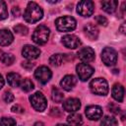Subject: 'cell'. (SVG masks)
Masks as SVG:
<instances>
[{
  "label": "cell",
  "instance_id": "obj_9",
  "mask_svg": "<svg viewBox=\"0 0 126 126\" xmlns=\"http://www.w3.org/2000/svg\"><path fill=\"white\" fill-rule=\"evenodd\" d=\"M51 76H52V73L50 69L46 66H40L34 72L35 79L41 84H46L51 79Z\"/></svg>",
  "mask_w": 126,
  "mask_h": 126
},
{
  "label": "cell",
  "instance_id": "obj_37",
  "mask_svg": "<svg viewBox=\"0 0 126 126\" xmlns=\"http://www.w3.org/2000/svg\"><path fill=\"white\" fill-rule=\"evenodd\" d=\"M56 126H69V125H67V124H57Z\"/></svg>",
  "mask_w": 126,
  "mask_h": 126
},
{
  "label": "cell",
  "instance_id": "obj_11",
  "mask_svg": "<svg viewBox=\"0 0 126 126\" xmlns=\"http://www.w3.org/2000/svg\"><path fill=\"white\" fill-rule=\"evenodd\" d=\"M62 43L67 48L75 49L81 45V40L78 36L74 34H66L62 37Z\"/></svg>",
  "mask_w": 126,
  "mask_h": 126
},
{
  "label": "cell",
  "instance_id": "obj_8",
  "mask_svg": "<svg viewBox=\"0 0 126 126\" xmlns=\"http://www.w3.org/2000/svg\"><path fill=\"white\" fill-rule=\"evenodd\" d=\"M101 60L106 66H113L117 61V52L111 47H105L101 52Z\"/></svg>",
  "mask_w": 126,
  "mask_h": 126
},
{
  "label": "cell",
  "instance_id": "obj_6",
  "mask_svg": "<svg viewBox=\"0 0 126 126\" xmlns=\"http://www.w3.org/2000/svg\"><path fill=\"white\" fill-rule=\"evenodd\" d=\"M94 11V4L93 1L84 0L79 2L77 5V13L83 17L92 16Z\"/></svg>",
  "mask_w": 126,
  "mask_h": 126
},
{
  "label": "cell",
  "instance_id": "obj_3",
  "mask_svg": "<svg viewBox=\"0 0 126 126\" xmlns=\"http://www.w3.org/2000/svg\"><path fill=\"white\" fill-rule=\"evenodd\" d=\"M91 92L97 95H106L109 88L107 82L103 78H95L91 81L90 83Z\"/></svg>",
  "mask_w": 126,
  "mask_h": 126
},
{
  "label": "cell",
  "instance_id": "obj_35",
  "mask_svg": "<svg viewBox=\"0 0 126 126\" xmlns=\"http://www.w3.org/2000/svg\"><path fill=\"white\" fill-rule=\"evenodd\" d=\"M12 13L14 16H19L20 15V8L19 7H13L12 8Z\"/></svg>",
  "mask_w": 126,
  "mask_h": 126
},
{
  "label": "cell",
  "instance_id": "obj_26",
  "mask_svg": "<svg viewBox=\"0 0 126 126\" xmlns=\"http://www.w3.org/2000/svg\"><path fill=\"white\" fill-rule=\"evenodd\" d=\"M0 60L5 65H11L15 61V57L11 53H2L0 55Z\"/></svg>",
  "mask_w": 126,
  "mask_h": 126
},
{
  "label": "cell",
  "instance_id": "obj_28",
  "mask_svg": "<svg viewBox=\"0 0 126 126\" xmlns=\"http://www.w3.org/2000/svg\"><path fill=\"white\" fill-rule=\"evenodd\" d=\"M8 18V10L6 3L2 0H0V20H5Z\"/></svg>",
  "mask_w": 126,
  "mask_h": 126
},
{
  "label": "cell",
  "instance_id": "obj_31",
  "mask_svg": "<svg viewBox=\"0 0 126 126\" xmlns=\"http://www.w3.org/2000/svg\"><path fill=\"white\" fill-rule=\"evenodd\" d=\"M95 22H96L98 25H100V26H103V27L107 26V20H106V18L103 17V16H100V15L96 16V17H95Z\"/></svg>",
  "mask_w": 126,
  "mask_h": 126
},
{
  "label": "cell",
  "instance_id": "obj_10",
  "mask_svg": "<svg viewBox=\"0 0 126 126\" xmlns=\"http://www.w3.org/2000/svg\"><path fill=\"white\" fill-rule=\"evenodd\" d=\"M85 113L90 120H98L102 116V109L98 105H89L86 107Z\"/></svg>",
  "mask_w": 126,
  "mask_h": 126
},
{
  "label": "cell",
  "instance_id": "obj_19",
  "mask_svg": "<svg viewBox=\"0 0 126 126\" xmlns=\"http://www.w3.org/2000/svg\"><path fill=\"white\" fill-rule=\"evenodd\" d=\"M7 82L11 87L16 88V87H19L21 85L22 78L18 73H13L12 72V73L7 74Z\"/></svg>",
  "mask_w": 126,
  "mask_h": 126
},
{
  "label": "cell",
  "instance_id": "obj_32",
  "mask_svg": "<svg viewBox=\"0 0 126 126\" xmlns=\"http://www.w3.org/2000/svg\"><path fill=\"white\" fill-rule=\"evenodd\" d=\"M108 108H109V110H110L111 112H113L114 114H118V113L120 112V108H119L118 105H116V104L110 103V104L108 105Z\"/></svg>",
  "mask_w": 126,
  "mask_h": 126
},
{
  "label": "cell",
  "instance_id": "obj_4",
  "mask_svg": "<svg viewBox=\"0 0 126 126\" xmlns=\"http://www.w3.org/2000/svg\"><path fill=\"white\" fill-rule=\"evenodd\" d=\"M49 29L45 26H38L34 31L32 35V38L33 40V42H35L38 45H42L44 43L47 42L48 37H49Z\"/></svg>",
  "mask_w": 126,
  "mask_h": 126
},
{
  "label": "cell",
  "instance_id": "obj_12",
  "mask_svg": "<svg viewBox=\"0 0 126 126\" xmlns=\"http://www.w3.org/2000/svg\"><path fill=\"white\" fill-rule=\"evenodd\" d=\"M22 55L28 59V60H32V59H36L39 55H40V50L39 48L32 46V45H25L23 47L22 50Z\"/></svg>",
  "mask_w": 126,
  "mask_h": 126
},
{
  "label": "cell",
  "instance_id": "obj_29",
  "mask_svg": "<svg viewBox=\"0 0 126 126\" xmlns=\"http://www.w3.org/2000/svg\"><path fill=\"white\" fill-rule=\"evenodd\" d=\"M14 31L19 33V34H22V35H26L28 33V28L24 25H17L14 27Z\"/></svg>",
  "mask_w": 126,
  "mask_h": 126
},
{
  "label": "cell",
  "instance_id": "obj_1",
  "mask_svg": "<svg viewBox=\"0 0 126 126\" xmlns=\"http://www.w3.org/2000/svg\"><path fill=\"white\" fill-rule=\"evenodd\" d=\"M43 11L35 2H29L24 13V19L27 23L34 24L42 19Z\"/></svg>",
  "mask_w": 126,
  "mask_h": 126
},
{
  "label": "cell",
  "instance_id": "obj_34",
  "mask_svg": "<svg viewBox=\"0 0 126 126\" xmlns=\"http://www.w3.org/2000/svg\"><path fill=\"white\" fill-rule=\"evenodd\" d=\"M22 66H23L24 68H26L27 70H30V69H32V68L33 67V64H32V63L29 62V61H26V62H23Z\"/></svg>",
  "mask_w": 126,
  "mask_h": 126
},
{
  "label": "cell",
  "instance_id": "obj_38",
  "mask_svg": "<svg viewBox=\"0 0 126 126\" xmlns=\"http://www.w3.org/2000/svg\"><path fill=\"white\" fill-rule=\"evenodd\" d=\"M121 31H122V32H123V33L125 32H124V25H123V26L121 27Z\"/></svg>",
  "mask_w": 126,
  "mask_h": 126
},
{
  "label": "cell",
  "instance_id": "obj_18",
  "mask_svg": "<svg viewBox=\"0 0 126 126\" xmlns=\"http://www.w3.org/2000/svg\"><path fill=\"white\" fill-rule=\"evenodd\" d=\"M84 32H85L86 35H87L90 39H92V40H95V39L97 38V36H98V30H97V28H96L94 25H93V24H88V25H86V26L84 27Z\"/></svg>",
  "mask_w": 126,
  "mask_h": 126
},
{
  "label": "cell",
  "instance_id": "obj_33",
  "mask_svg": "<svg viewBox=\"0 0 126 126\" xmlns=\"http://www.w3.org/2000/svg\"><path fill=\"white\" fill-rule=\"evenodd\" d=\"M12 112H15V113H23L24 112V108L22 106H20L19 104H16V105H13L12 108H11Z\"/></svg>",
  "mask_w": 126,
  "mask_h": 126
},
{
  "label": "cell",
  "instance_id": "obj_16",
  "mask_svg": "<svg viewBox=\"0 0 126 126\" xmlns=\"http://www.w3.org/2000/svg\"><path fill=\"white\" fill-rule=\"evenodd\" d=\"M13 40H14V36L9 30H6V29L0 30V45L1 46H7L11 44Z\"/></svg>",
  "mask_w": 126,
  "mask_h": 126
},
{
  "label": "cell",
  "instance_id": "obj_14",
  "mask_svg": "<svg viewBox=\"0 0 126 126\" xmlns=\"http://www.w3.org/2000/svg\"><path fill=\"white\" fill-rule=\"evenodd\" d=\"M94 50L92 47H83L78 51V57L83 62H91L94 59Z\"/></svg>",
  "mask_w": 126,
  "mask_h": 126
},
{
  "label": "cell",
  "instance_id": "obj_15",
  "mask_svg": "<svg viewBox=\"0 0 126 126\" xmlns=\"http://www.w3.org/2000/svg\"><path fill=\"white\" fill-rule=\"evenodd\" d=\"M76 83H77V79H76V77L74 75H66L60 81V86H61V88L63 90L69 92L74 88Z\"/></svg>",
  "mask_w": 126,
  "mask_h": 126
},
{
  "label": "cell",
  "instance_id": "obj_36",
  "mask_svg": "<svg viewBox=\"0 0 126 126\" xmlns=\"http://www.w3.org/2000/svg\"><path fill=\"white\" fill-rule=\"evenodd\" d=\"M4 79H3V77H2V75H0V89H2L3 88V86H4Z\"/></svg>",
  "mask_w": 126,
  "mask_h": 126
},
{
  "label": "cell",
  "instance_id": "obj_20",
  "mask_svg": "<svg viewBox=\"0 0 126 126\" xmlns=\"http://www.w3.org/2000/svg\"><path fill=\"white\" fill-rule=\"evenodd\" d=\"M118 2L115 0H106V1H101V6L103 11H105L106 13H114L116 11Z\"/></svg>",
  "mask_w": 126,
  "mask_h": 126
},
{
  "label": "cell",
  "instance_id": "obj_30",
  "mask_svg": "<svg viewBox=\"0 0 126 126\" xmlns=\"http://www.w3.org/2000/svg\"><path fill=\"white\" fill-rule=\"evenodd\" d=\"M3 99H4V101L5 102H7V103H10V102H12L13 100H14V94L11 93V92H5L4 93V94H3Z\"/></svg>",
  "mask_w": 126,
  "mask_h": 126
},
{
  "label": "cell",
  "instance_id": "obj_13",
  "mask_svg": "<svg viewBox=\"0 0 126 126\" xmlns=\"http://www.w3.org/2000/svg\"><path fill=\"white\" fill-rule=\"evenodd\" d=\"M81 107V101L76 97H69L63 102V108L67 112H75Z\"/></svg>",
  "mask_w": 126,
  "mask_h": 126
},
{
  "label": "cell",
  "instance_id": "obj_23",
  "mask_svg": "<svg viewBox=\"0 0 126 126\" xmlns=\"http://www.w3.org/2000/svg\"><path fill=\"white\" fill-rule=\"evenodd\" d=\"M51 98L54 102H62L64 98V94L57 88H53L51 91Z\"/></svg>",
  "mask_w": 126,
  "mask_h": 126
},
{
  "label": "cell",
  "instance_id": "obj_24",
  "mask_svg": "<svg viewBox=\"0 0 126 126\" xmlns=\"http://www.w3.org/2000/svg\"><path fill=\"white\" fill-rule=\"evenodd\" d=\"M20 87H21L22 91H24V92H26V93L31 92V91L33 90V88H34L33 83H32L30 79H24V80L22 81Z\"/></svg>",
  "mask_w": 126,
  "mask_h": 126
},
{
  "label": "cell",
  "instance_id": "obj_27",
  "mask_svg": "<svg viewBox=\"0 0 126 126\" xmlns=\"http://www.w3.org/2000/svg\"><path fill=\"white\" fill-rule=\"evenodd\" d=\"M16 120L11 117H2L0 118V126H15Z\"/></svg>",
  "mask_w": 126,
  "mask_h": 126
},
{
  "label": "cell",
  "instance_id": "obj_7",
  "mask_svg": "<svg viewBox=\"0 0 126 126\" xmlns=\"http://www.w3.org/2000/svg\"><path fill=\"white\" fill-rule=\"evenodd\" d=\"M76 71H77L79 79L81 81H83V82H85L88 79H90V77L94 72V68L91 65L87 64V63H79L77 65V67H76Z\"/></svg>",
  "mask_w": 126,
  "mask_h": 126
},
{
  "label": "cell",
  "instance_id": "obj_21",
  "mask_svg": "<svg viewBox=\"0 0 126 126\" xmlns=\"http://www.w3.org/2000/svg\"><path fill=\"white\" fill-rule=\"evenodd\" d=\"M67 122L72 125V126H80L83 124V118H82V115L79 114V113H75L73 112L72 114H70L68 117H67Z\"/></svg>",
  "mask_w": 126,
  "mask_h": 126
},
{
  "label": "cell",
  "instance_id": "obj_17",
  "mask_svg": "<svg viewBox=\"0 0 126 126\" xmlns=\"http://www.w3.org/2000/svg\"><path fill=\"white\" fill-rule=\"evenodd\" d=\"M111 94H112V97L118 101V102H121L123 101V97H124V88L121 84H115L113 87H112V90H111Z\"/></svg>",
  "mask_w": 126,
  "mask_h": 126
},
{
  "label": "cell",
  "instance_id": "obj_25",
  "mask_svg": "<svg viewBox=\"0 0 126 126\" xmlns=\"http://www.w3.org/2000/svg\"><path fill=\"white\" fill-rule=\"evenodd\" d=\"M100 126H117V120L112 116H104L100 122Z\"/></svg>",
  "mask_w": 126,
  "mask_h": 126
},
{
  "label": "cell",
  "instance_id": "obj_2",
  "mask_svg": "<svg viewBox=\"0 0 126 126\" xmlns=\"http://www.w3.org/2000/svg\"><path fill=\"white\" fill-rule=\"evenodd\" d=\"M55 26L59 32H67L74 31L76 29L77 22L71 16H63V17H59L56 19Z\"/></svg>",
  "mask_w": 126,
  "mask_h": 126
},
{
  "label": "cell",
  "instance_id": "obj_5",
  "mask_svg": "<svg viewBox=\"0 0 126 126\" xmlns=\"http://www.w3.org/2000/svg\"><path fill=\"white\" fill-rule=\"evenodd\" d=\"M30 101H31L32 106L36 111H39V112L43 111L47 106L46 98L40 92H36L33 94H32L30 96Z\"/></svg>",
  "mask_w": 126,
  "mask_h": 126
},
{
  "label": "cell",
  "instance_id": "obj_22",
  "mask_svg": "<svg viewBox=\"0 0 126 126\" xmlns=\"http://www.w3.org/2000/svg\"><path fill=\"white\" fill-rule=\"evenodd\" d=\"M64 61V55L61 53H56L50 56L49 58V63L52 66H60Z\"/></svg>",
  "mask_w": 126,
  "mask_h": 126
}]
</instances>
